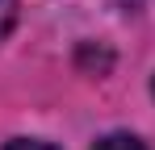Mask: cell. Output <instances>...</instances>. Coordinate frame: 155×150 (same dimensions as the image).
Segmentation results:
<instances>
[{
    "instance_id": "cell-1",
    "label": "cell",
    "mask_w": 155,
    "mask_h": 150,
    "mask_svg": "<svg viewBox=\"0 0 155 150\" xmlns=\"http://www.w3.org/2000/svg\"><path fill=\"white\" fill-rule=\"evenodd\" d=\"M97 150H147L134 133H109L105 142H97Z\"/></svg>"
},
{
    "instance_id": "cell-2",
    "label": "cell",
    "mask_w": 155,
    "mask_h": 150,
    "mask_svg": "<svg viewBox=\"0 0 155 150\" xmlns=\"http://www.w3.org/2000/svg\"><path fill=\"white\" fill-rule=\"evenodd\" d=\"M13 21H17V0H0V38L13 29Z\"/></svg>"
},
{
    "instance_id": "cell-3",
    "label": "cell",
    "mask_w": 155,
    "mask_h": 150,
    "mask_svg": "<svg viewBox=\"0 0 155 150\" xmlns=\"http://www.w3.org/2000/svg\"><path fill=\"white\" fill-rule=\"evenodd\" d=\"M4 150H54V146H46V142H29V138H17V142H8Z\"/></svg>"
}]
</instances>
